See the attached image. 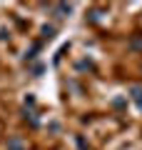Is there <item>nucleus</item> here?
Masks as SVG:
<instances>
[]
</instances>
